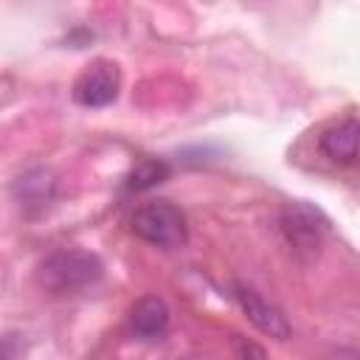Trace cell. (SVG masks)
<instances>
[{
    "label": "cell",
    "mask_w": 360,
    "mask_h": 360,
    "mask_svg": "<svg viewBox=\"0 0 360 360\" xmlns=\"http://www.w3.org/2000/svg\"><path fill=\"white\" fill-rule=\"evenodd\" d=\"M278 225H281V233L287 239V245L298 253V256H315L323 245V236H326V217L304 202V200H295V202H287L281 208V217H278Z\"/></svg>",
    "instance_id": "obj_3"
},
{
    "label": "cell",
    "mask_w": 360,
    "mask_h": 360,
    "mask_svg": "<svg viewBox=\"0 0 360 360\" xmlns=\"http://www.w3.org/2000/svg\"><path fill=\"white\" fill-rule=\"evenodd\" d=\"M14 200L28 219L42 217L56 200V180L48 169H31L14 180Z\"/></svg>",
    "instance_id": "obj_6"
},
{
    "label": "cell",
    "mask_w": 360,
    "mask_h": 360,
    "mask_svg": "<svg viewBox=\"0 0 360 360\" xmlns=\"http://www.w3.org/2000/svg\"><path fill=\"white\" fill-rule=\"evenodd\" d=\"M166 329H169V307L163 298L146 295L135 301L129 312V332L138 340H160Z\"/></svg>",
    "instance_id": "obj_7"
},
{
    "label": "cell",
    "mask_w": 360,
    "mask_h": 360,
    "mask_svg": "<svg viewBox=\"0 0 360 360\" xmlns=\"http://www.w3.org/2000/svg\"><path fill=\"white\" fill-rule=\"evenodd\" d=\"M357 118L349 115L343 121H338L335 127H329L321 135V152L332 160V163H343L352 166L357 160Z\"/></svg>",
    "instance_id": "obj_8"
},
{
    "label": "cell",
    "mask_w": 360,
    "mask_h": 360,
    "mask_svg": "<svg viewBox=\"0 0 360 360\" xmlns=\"http://www.w3.org/2000/svg\"><path fill=\"white\" fill-rule=\"evenodd\" d=\"M233 298H236V304L242 307L245 318H248L262 335L276 338V340H287V338H290V321H287V315H284L278 307H273L262 292H256V290L248 287V284H233Z\"/></svg>",
    "instance_id": "obj_5"
},
{
    "label": "cell",
    "mask_w": 360,
    "mask_h": 360,
    "mask_svg": "<svg viewBox=\"0 0 360 360\" xmlns=\"http://www.w3.org/2000/svg\"><path fill=\"white\" fill-rule=\"evenodd\" d=\"M129 225L138 239H143L146 245L163 248V250H174L180 245H186V239H188L186 214L169 200L143 202L141 208H135Z\"/></svg>",
    "instance_id": "obj_2"
},
{
    "label": "cell",
    "mask_w": 360,
    "mask_h": 360,
    "mask_svg": "<svg viewBox=\"0 0 360 360\" xmlns=\"http://www.w3.org/2000/svg\"><path fill=\"white\" fill-rule=\"evenodd\" d=\"M104 276V264L96 253L82 248H62L48 253L37 267V281L53 295H79L96 287Z\"/></svg>",
    "instance_id": "obj_1"
},
{
    "label": "cell",
    "mask_w": 360,
    "mask_h": 360,
    "mask_svg": "<svg viewBox=\"0 0 360 360\" xmlns=\"http://www.w3.org/2000/svg\"><path fill=\"white\" fill-rule=\"evenodd\" d=\"M121 70L110 59H93L73 82V101L82 107H107L118 98Z\"/></svg>",
    "instance_id": "obj_4"
},
{
    "label": "cell",
    "mask_w": 360,
    "mask_h": 360,
    "mask_svg": "<svg viewBox=\"0 0 360 360\" xmlns=\"http://www.w3.org/2000/svg\"><path fill=\"white\" fill-rule=\"evenodd\" d=\"M166 177H169V163L166 160H158V158H146V160H141L129 172L127 191H149V188L160 186Z\"/></svg>",
    "instance_id": "obj_9"
}]
</instances>
